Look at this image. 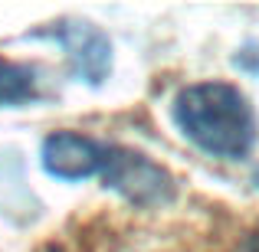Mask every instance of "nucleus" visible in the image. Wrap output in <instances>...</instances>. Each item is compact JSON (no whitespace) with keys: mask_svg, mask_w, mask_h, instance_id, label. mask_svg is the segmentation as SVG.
Instances as JSON below:
<instances>
[{"mask_svg":"<svg viewBox=\"0 0 259 252\" xmlns=\"http://www.w3.org/2000/svg\"><path fill=\"white\" fill-rule=\"evenodd\" d=\"M174 121L200 151L217 158H246L256 144V115L240 88L200 82L174 98Z\"/></svg>","mask_w":259,"mask_h":252,"instance_id":"1","label":"nucleus"},{"mask_svg":"<svg viewBox=\"0 0 259 252\" xmlns=\"http://www.w3.org/2000/svg\"><path fill=\"white\" fill-rule=\"evenodd\" d=\"M102 177H105L108 187H115L118 193H125L128 200L145 203V207L148 203L171 200V190H174L164 167L151 164V161L138 151H121V147H112Z\"/></svg>","mask_w":259,"mask_h":252,"instance_id":"2","label":"nucleus"},{"mask_svg":"<svg viewBox=\"0 0 259 252\" xmlns=\"http://www.w3.org/2000/svg\"><path fill=\"white\" fill-rule=\"evenodd\" d=\"M112 147L99 144V141L85 138L76 131H56L43 141V167L46 174L59 177V180H85L92 174H102L108 164Z\"/></svg>","mask_w":259,"mask_h":252,"instance_id":"3","label":"nucleus"},{"mask_svg":"<svg viewBox=\"0 0 259 252\" xmlns=\"http://www.w3.org/2000/svg\"><path fill=\"white\" fill-rule=\"evenodd\" d=\"M59 43L66 46L76 72L85 82L99 85L112 69V46H108L105 33H99L92 23H72L59 30Z\"/></svg>","mask_w":259,"mask_h":252,"instance_id":"4","label":"nucleus"},{"mask_svg":"<svg viewBox=\"0 0 259 252\" xmlns=\"http://www.w3.org/2000/svg\"><path fill=\"white\" fill-rule=\"evenodd\" d=\"M33 98V72L20 63L0 59V105H20Z\"/></svg>","mask_w":259,"mask_h":252,"instance_id":"5","label":"nucleus"},{"mask_svg":"<svg viewBox=\"0 0 259 252\" xmlns=\"http://www.w3.org/2000/svg\"><path fill=\"white\" fill-rule=\"evenodd\" d=\"M249 252H259V236H256L253 242H249Z\"/></svg>","mask_w":259,"mask_h":252,"instance_id":"6","label":"nucleus"}]
</instances>
